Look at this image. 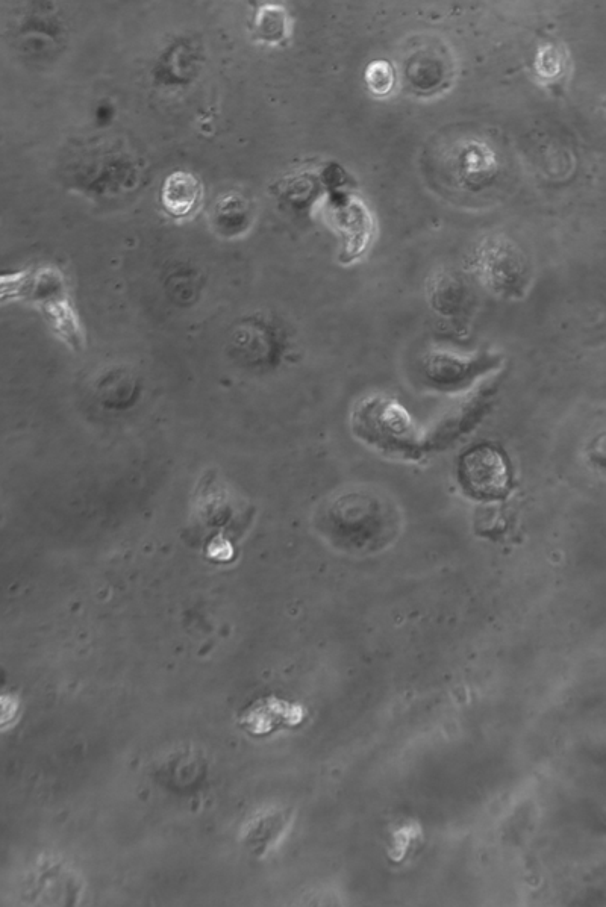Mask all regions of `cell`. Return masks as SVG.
<instances>
[{"mask_svg": "<svg viewBox=\"0 0 606 907\" xmlns=\"http://www.w3.org/2000/svg\"><path fill=\"white\" fill-rule=\"evenodd\" d=\"M320 537L350 555L378 553L400 532V514L378 491H347L332 497L316 514Z\"/></svg>", "mask_w": 606, "mask_h": 907, "instance_id": "cell-1", "label": "cell"}, {"mask_svg": "<svg viewBox=\"0 0 606 907\" xmlns=\"http://www.w3.org/2000/svg\"><path fill=\"white\" fill-rule=\"evenodd\" d=\"M353 435L388 456L407 459L420 453L416 426L407 411L385 396H369L352 411Z\"/></svg>", "mask_w": 606, "mask_h": 907, "instance_id": "cell-2", "label": "cell"}, {"mask_svg": "<svg viewBox=\"0 0 606 907\" xmlns=\"http://www.w3.org/2000/svg\"><path fill=\"white\" fill-rule=\"evenodd\" d=\"M460 482L473 499H502L510 487V470L505 456L488 444L475 447L461 458Z\"/></svg>", "mask_w": 606, "mask_h": 907, "instance_id": "cell-3", "label": "cell"}, {"mask_svg": "<svg viewBox=\"0 0 606 907\" xmlns=\"http://www.w3.org/2000/svg\"><path fill=\"white\" fill-rule=\"evenodd\" d=\"M204 199V187L196 176L188 172H175L164 182L161 202L175 219H188L196 214Z\"/></svg>", "mask_w": 606, "mask_h": 907, "instance_id": "cell-4", "label": "cell"}, {"mask_svg": "<svg viewBox=\"0 0 606 907\" xmlns=\"http://www.w3.org/2000/svg\"><path fill=\"white\" fill-rule=\"evenodd\" d=\"M482 364V359L438 353L429 359L428 376L440 387H455L470 381L478 373V368H484Z\"/></svg>", "mask_w": 606, "mask_h": 907, "instance_id": "cell-5", "label": "cell"}, {"mask_svg": "<svg viewBox=\"0 0 606 907\" xmlns=\"http://www.w3.org/2000/svg\"><path fill=\"white\" fill-rule=\"evenodd\" d=\"M255 40L267 44L287 43L291 34V22L285 8L279 5H263L255 11L254 25H252Z\"/></svg>", "mask_w": 606, "mask_h": 907, "instance_id": "cell-6", "label": "cell"}, {"mask_svg": "<svg viewBox=\"0 0 606 907\" xmlns=\"http://www.w3.org/2000/svg\"><path fill=\"white\" fill-rule=\"evenodd\" d=\"M284 815L281 812H264L250 821L244 835V844L255 855L266 853L270 844L276 841L281 830L284 829Z\"/></svg>", "mask_w": 606, "mask_h": 907, "instance_id": "cell-7", "label": "cell"}, {"mask_svg": "<svg viewBox=\"0 0 606 907\" xmlns=\"http://www.w3.org/2000/svg\"><path fill=\"white\" fill-rule=\"evenodd\" d=\"M566 70V53L557 44H546L538 50L535 72L543 81H557Z\"/></svg>", "mask_w": 606, "mask_h": 907, "instance_id": "cell-8", "label": "cell"}, {"mask_svg": "<svg viewBox=\"0 0 606 907\" xmlns=\"http://www.w3.org/2000/svg\"><path fill=\"white\" fill-rule=\"evenodd\" d=\"M396 75L387 61H373L366 70V84L375 96H387L394 88Z\"/></svg>", "mask_w": 606, "mask_h": 907, "instance_id": "cell-9", "label": "cell"}]
</instances>
